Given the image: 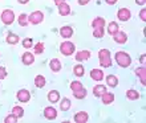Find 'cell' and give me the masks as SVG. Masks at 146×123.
<instances>
[{
    "label": "cell",
    "mask_w": 146,
    "mask_h": 123,
    "mask_svg": "<svg viewBox=\"0 0 146 123\" xmlns=\"http://www.w3.org/2000/svg\"><path fill=\"white\" fill-rule=\"evenodd\" d=\"M73 73H74V76H77V77H82L85 73V69L82 65H76L74 68H73Z\"/></svg>",
    "instance_id": "603a6c76"
},
{
    "label": "cell",
    "mask_w": 146,
    "mask_h": 123,
    "mask_svg": "<svg viewBox=\"0 0 146 123\" xmlns=\"http://www.w3.org/2000/svg\"><path fill=\"white\" fill-rule=\"evenodd\" d=\"M44 116L49 120L56 119V118H57V111L54 110V107H49V106H48V107H45V110H44Z\"/></svg>",
    "instance_id": "ba28073f"
},
{
    "label": "cell",
    "mask_w": 146,
    "mask_h": 123,
    "mask_svg": "<svg viewBox=\"0 0 146 123\" xmlns=\"http://www.w3.org/2000/svg\"><path fill=\"white\" fill-rule=\"evenodd\" d=\"M19 24L21 27H25L28 24V16L25 15V13H21V15L19 16Z\"/></svg>",
    "instance_id": "4dcf8cb0"
},
{
    "label": "cell",
    "mask_w": 146,
    "mask_h": 123,
    "mask_svg": "<svg viewBox=\"0 0 146 123\" xmlns=\"http://www.w3.org/2000/svg\"><path fill=\"white\" fill-rule=\"evenodd\" d=\"M5 41H7V44L15 45V44H17V42H19V36L13 35V33H9V35L7 36V39H5Z\"/></svg>",
    "instance_id": "7402d4cb"
},
{
    "label": "cell",
    "mask_w": 146,
    "mask_h": 123,
    "mask_svg": "<svg viewBox=\"0 0 146 123\" xmlns=\"http://www.w3.org/2000/svg\"><path fill=\"white\" fill-rule=\"evenodd\" d=\"M74 97H76L77 99H82V98L86 97V90H85V89H81L78 91H74Z\"/></svg>",
    "instance_id": "1f68e13d"
},
{
    "label": "cell",
    "mask_w": 146,
    "mask_h": 123,
    "mask_svg": "<svg viewBox=\"0 0 146 123\" xmlns=\"http://www.w3.org/2000/svg\"><path fill=\"white\" fill-rule=\"evenodd\" d=\"M92 27L96 29V28H104L105 27V20L102 17H96V19L93 20L92 23Z\"/></svg>",
    "instance_id": "d6986e66"
},
{
    "label": "cell",
    "mask_w": 146,
    "mask_h": 123,
    "mask_svg": "<svg viewBox=\"0 0 146 123\" xmlns=\"http://www.w3.org/2000/svg\"><path fill=\"white\" fill-rule=\"evenodd\" d=\"M70 89H72V91L74 93V91L81 90V89H84V86H82V84H81V82L76 81V82H72V84H70Z\"/></svg>",
    "instance_id": "f546056e"
},
{
    "label": "cell",
    "mask_w": 146,
    "mask_h": 123,
    "mask_svg": "<svg viewBox=\"0 0 146 123\" xmlns=\"http://www.w3.org/2000/svg\"><path fill=\"white\" fill-rule=\"evenodd\" d=\"M35 85L37 86V87H44L45 86V78L42 77V76H36L35 78Z\"/></svg>",
    "instance_id": "d4e9b609"
},
{
    "label": "cell",
    "mask_w": 146,
    "mask_h": 123,
    "mask_svg": "<svg viewBox=\"0 0 146 123\" xmlns=\"http://www.w3.org/2000/svg\"><path fill=\"white\" fill-rule=\"evenodd\" d=\"M5 76H7V72H5V68H0V80H4L5 78Z\"/></svg>",
    "instance_id": "8d00e7d4"
},
{
    "label": "cell",
    "mask_w": 146,
    "mask_h": 123,
    "mask_svg": "<svg viewBox=\"0 0 146 123\" xmlns=\"http://www.w3.org/2000/svg\"><path fill=\"white\" fill-rule=\"evenodd\" d=\"M12 114H13L16 118H21V116L24 115L23 107H20V106H15V107H13V111H12Z\"/></svg>",
    "instance_id": "484cf974"
},
{
    "label": "cell",
    "mask_w": 146,
    "mask_h": 123,
    "mask_svg": "<svg viewBox=\"0 0 146 123\" xmlns=\"http://www.w3.org/2000/svg\"><path fill=\"white\" fill-rule=\"evenodd\" d=\"M139 17L142 19V21H146V9H142L139 12Z\"/></svg>",
    "instance_id": "74e56055"
},
{
    "label": "cell",
    "mask_w": 146,
    "mask_h": 123,
    "mask_svg": "<svg viewBox=\"0 0 146 123\" xmlns=\"http://www.w3.org/2000/svg\"><path fill=\"white\" fill-rule=\"evenodd\" d=\"M88 119H89V115L85 111H80L74 115V122L77 123H86Z\"/></svg>",
    "instance_id": "9c48e42d"
},
{
    "label": "cell",
    "mask_w": 146,
    "mask_h": 123,
    "mask_svg": "<svg viewBox=\"0 0 146 123\" xmlns=\"http://www.w3.org/2000/svg\"><path fill=\"white\" fill-rule=\"evenodd\" d=\"M126 97L129 99H138L139 98V93L135 90H127L126 91Z\"/></svg>",
    "instance_id": "83f0119b"
},
{
    "label": "cell",
    "mask_w": 146,
    "mask_h": 123,
    "mask_svg": "<svg viewBox=\"0 0 146 123\" xmlns=\"http://www.w3.org/2000/svg\"><path fill=\"white\" fill-rule=\"evenodd\" d=\"M90 0H78V4L80 5H85V4H88Z\"/></svg>",
    "instance_id": "f35d334b"
},
{
    "label": "cell",
    "mask_w": 146,
    "mask_h": 123,
    "mask_svg": "<svg viewBox=\"0 0 146 123\" xmlns=\"http://www.w3.org/2000/svg\"><path fill=\"white\" fill-rule=\"evenodd\" d=\"M113 101H114V95L111 93H105L102 95V103L104 105H110Z\"/></svg>",
    "instance_id": "ffe728a7"
},
{
    "label": "cell",
    "mask_w": 146,
    "mask_h": 123,
    "mask_svg": "<svg viewBox=\"0 0 146 123\" xmlns=\"http://www.w3.org/2000/svg\"><path fill=\"white\" fill-rule=\"evenodd\" d=\"M108 32L110 33L111 36L115 35L117 32H118V25H117V23H110L108 27Z\"/></svg>",
    "instance_id": "f1b7e54d"
},
{
    "label": "cell",
    "mask_w": 146,
    "mask_h": 123,
    "mask_svg": "<svg viewBox=\"0 0 146 123\" xmlns=\"http://www.w3.org/2000/svg\"><path fill=\"white\" fill-rule=\"evenodd\" d=\"M60 52H61L64 56H70V54H73V52H74V44L70 41L62 42L61 45H60Z\"/></svg>",
    "instance_id": "277c9868"
},
{
    "label": "cell",
    "mask_w": 146,
    "mask_h": 123,
    "mask_svg": "<svg viewBox=\"0 0 146 123\" xmlns=\"http://www.w3.org/2000/svg\"><path fill=\"white\" fill-rule=\"evenodd\" d=\"M16 95H17V99H19L20 102H24V103L31 99V94H29V91H28V90H25V89H21V90H19Z\"/></svg>",
    "instance_id": "8992f818"
},
{
    "label": "cell",
    "mask_w": 146,
    "mask_h": 123,
    "mask_svg": "<svg viewBox=\"0 0 146 123\" xmlns=\"http://www.w3.org/2000/svg\"><path fill=\"white\" fill-rule=\"evenodd\" d=\"M104 28H96L94 29V32H93V36L96 37V39H101L102 36H104Z\"/></svg>",
    "instance_id": "d6a6232c"
},
{
    "label": "cell",
    "mask_w": 146,
    "mask_h": 123,
    "mask_svg": "<svg viewBox=\"0 0 146 123\" xmlns=\"http://www.w3.org/2000/svg\"><path fill=\"white\" fill-rule=\"evenodd\" d=\"M21 60H23V64H24V65H32V64H33V61H35V57H33V54H32V53L27 52V53L23 54Z\"/></svg>",
    "instance_id": "7c38bea8"
},
{
    "label": "cell",
    "mask_w": 146,
    "mask_h": 123,
    "mask_svg": "<svg viewBox=\"0 0 146 123\" xmlns=\"http://www.w3.org/2000/svg\"><path fill=\"white\" fill-rule=\"evenodd\" d=\"M141 64H145V56H141Z\"/></svg>",
    "instance_id": "ee69618b"
},
{
    "label": "cell",
    "mask_w": 146,
    "mask_h": 123,
    "mask_svg": "<svg viewBox=\"0 0 146 123\" xmlns=\"http://www.w3.org/2000/svg\"><path fill=\"white\" fill-rule=\"evenodd\" d=\"M32 44H33V42H32V39H25L23 41V46H24V48H32Z\"/></svg>",
    "instance_id": "d590c367"
},
{
    "label": "cell",
    "mask_w": 146,
    "mask_h": 123,
    "mask_svg": "<svg viewBox=\"0 0 146 123\" xmlns=\"http://www.w3.org/2000/svg\"><path fill=\"white\" fill-rule=\"evenodd\" d=\"M115 61L121 68H127L131 64V58L126 52H117L115 53Z\"/></svg>",
    "instance_id": "6da1fadb"
},
{
    "label": "cell",
    "mask_w": 146,
    "mask_h": 123,
    "mask_svg": "<svg viewBox=\"0 0 146 123\" xmlns=\"http://www.w3.org/2000/svg\"><path fill=\"white\" fill-rule=\"evenodd\" d=\"M113 39L117 44H125L127 40V36L126 33H123V32H117L115 35H113Z\"/></svg>",
    "instance_id": "30bf717a"
},
{
    "label": "cell",
    "mask_w": 146,
    "mask_h": 123,
    "mask_svg": "<svg viewBox=\"0 0 146 123\" xmlns=\"http://www.w3.org/2000/svg\"><path fill=\"white\" fill-rule=\"evenodd\" d=\"M135 74L139 77L142 85H146V69H145V66H139V68H137V69H135Z\"/></svg>",
    "instance_id": "8fae6325"
},
{
    "label": "cell",
    "mask_w": 146,
    "mask_h": 123,
    "mask_svg": "<svg viewBox=\"0 0 146 123\" xmlns=\"http://www.w3.org/2000/svg\"><path fill=\"white\" fill-rule=\"evenodd\" d=\"M44 52V44L42 42H38V44H36V46H35V53L36 54H40V53H42Z\"/></svg>",
    "instance_id": "836d02e7"
},
{
    "label": "cell",
    "mask_w": 146,
    "mask_h": 123,
    "mask_svg": "<svg viewBox=\"0 0 146 123\" xmlns=\"http://www.w3.org/2000/svg\"><path fill=\"white\" fill-rule=\"evenodd\" d=\"M106 82H108V85L110 86V87H115L117 86V84H118V80H117V77L115 76H108L106 77Z\"/></svg>",
    "instance_id": "cb8c5ba5"
},
{
    "label": "cell",
    "mask_w": 146,
    "mask_h": 123,
    "mask_svg": "<svg viewBox=\"0 0 146 123\" xmlns=\"http://www.w3.org/2000/svg\"><path fill=\"white\" fill-rule=\"evenodd\" d=\"M42 20H44V15H42V12H40V11L32 12L31 15L28 16V21L32 24H40Z\"/></svg>",
    "instance_id": "5b68a950"
},
{
    "label": "cell",
    "mask_w": 146,
    "mask_h": 123,
    "mask_svg": "<svg viewBox=\"0 0 146 123\" xmlns=\"http://www.w3.org/2000/svg\"><path fill=\"white\" fill-rule=\"evenodd\" d=\"M117 16H118V19L121 20V21H127V20L131 17V13L127 8H121V9L117 12Z\"/></svg>",
    "instance_id": "52a82bcc"
},
{
    "label": "cell",
    "mask_w": 146,
    "mask_h": 123,
    "mask_svg": "<svg viewBox=\"0 0 146 123\" xmlns=\"http://www.w3.org/2000/svg\"><path fill=\"white\" fill-rule=\"evenodd\" d=\"M50 69L53 70V72H60L61 70V64H60V61H58L57 58H53L50 61Z\"/></svg>",
    "instance_id": "44dd1931"
},
{
    "label": "cell",
    "mask_w": 146,
    "mask_h": 123,
    "mask_svg": "<svg viewBox=\"0 0 146 123\" xmlns=\"http://www.w3.org/2000/svg\"><path fill=\"white\" fill-rule=\"evenodd\" d=\"M105 1H106L108 4H110V5H113L114 3H117V0H105Z\"/></svg>",
    "instance_id": "60d3db41"
},
{
    "label": "cell",
    "mask_w": 146,
    "mask_h": 123,
    "mask_svg": "<svg viewBox=\"0 0 146 123\" xmlns=\"http://www.w3.org/2000/svg\"><path fill=\"white\" fill-rule=\"evenodd\" d=\"M135 3L139 4V5H143V4H145V0H135Z\"/></svg>",
    "instance_id": "b9f144b4"
},
{
    "label": "cell",
    "mask_w": 146,
    "mask_h": 123,
    "mask_svg": "<svg viewBox=\"0 0 146 123\" xmlns=\"http://www.w3.org/2000/svg\"><path fill=\"white\" fill-rule=\"evenodd\" d=\"M60 107H61L62 111H68V110H69V107H70V101L68 99V98H64V99L61 101Z\"/></svg>",
    "instance_id": "4316f807"
},
{
    "label": "cell",
    "mask_w": 146,
    "mask_h": 123,
    "mask_svg": "<svg viewBox=\"0 0 146 123\" xmlns=\"http://www.w3.org/2000/svg\"><path fill=\"white\" fill-rule=\"evenodd\" d=\"M98 58H100V65L104 68H110L111 66V60H110V53L108 49H101L98 52Z\"/></svg>",
    "instance_id": "7a4b0ae2"
},
{
    "label": "cell",
    "mask_w": 146,
    "mask_h": 123,
    "mask_svg": "<svg viewBox=\"0 0 146 123\" xmlns=\"http://www.w3.org/2000/svg\"><path fill=\"white\" fill-rule=\"evenodd\" d=\"M17 1H19V3H21V4H27L29 0H17Z\"/></svg>",
    "instance_id": "7bdbcfd3"
},
{
    "label": "cell",
    "mask_w": 146,
    "mask_h": 123,
    "mask_svg": "<svg viewBox=\"0 0 146 123\" xmlns=\"http://www.w3.org/2000/svg\"><path fill=\"white\" fill-rule=\"evenodd\" d=\"M90 77H92L94 81H101V80L104 78V73H102L100 69H93L92 72H90Z\"/></svg>",
    "instance_id": "9a60e30c"
},
{
    "label": "cell",
    "mask_w": 146,
    "mask_h": 123,
    "mask_svg": "<svg viewBox=\"0 0 146 123\" xmlns=\"http://www.w3.org/2000/svg\"><path fill=\"white\" fill-rule=\"evenodd\" d=\"M57 7H58V12H60L61 16H66L70 13V8L66 3H62V4H60V5H57Z\"/></svg>",
    "instance_id": "e0dca14e"
},
{
    "label": "cell",
    "mask_w": 146,
    "mask_h": 123,
    "mask_svg": "<svg viewBox=\"0 0 146 123\" xmlns=\"http://www.w3.org/2000/svg\"><path fill=\"white\" fill-rule=\"evenodd\" d=\"M4 122H5V123H16V122H17V118L12 114V115H8L7 118L4 119Z\"/></svg>",
    "instance_id": "e575fe53"
},
{
    "label": "cell",
    "mask_w": 146,
    "mask_h": 123,
    "mask_svg": "<svg viewBox=\"0 0 146 123\" xmlns=\"http://www.w3.org/2000/svg\"><path fill=\"white\" fill-rule=\"evenodd\" d=\"M105 93H106V86H104V85L94 86V89H93V94L96 97H102Z\"/></svg>",
    "instance_id": "4fadbf2b"
},
{
    "label": "cell",
    "mask_w": 146,
    "mask_h": 123,
    "mask_svg": "<svg viewBox=\"0 0 146 123\" xmlns=\"http://www.w3.org/2000/svg\"><path fill=\"white\" fill-rule=\"evenodd\" d=\"M60 33H61L62 37H65V39H69L70 36L73 35V29L70 27H62L60 29Z\"/></svg>",
    "instance_id": "ac0fdd59"
},
{
    "label": "cell",
    "mask_w": 146,
    "mask_h": 123,
    "mask_svg": "<svg viewBox=\"0 0 146 123\" xmlns=\"http://www.w3.org/2000/svg\"><path fill=\"white\" fill-rule=\"evenodd\" d=\"M54 3H56V5H60V4L62 3H65V0H53Z\"/></svg>",
    "instance_id": "ab89813d"
},
{
    "label": "cell",
    "mask_w": 146,
    "mask_h": 123,
    "mask_svg": "<svg viewBox=\"0 0 146 123\" xmlns=\"http://www.w3.org/2000/svg\"><path fill=\"white\" fill-rule=\"evenodd\" d=\"M15 20V13L12 9H4L3 13H1V21H3L5 25H9V24L13 23Z\"/></svg>",
    "instance_id": "3957f363"
},
{
    "label": "cell",
    "mask_w": 146,
    "mask_h": 123,
    "mask_svg": "<svg viewBox=\"0 0 146 123\" xmlns=\"http://www.w3.org/2000/svg\"><path fill=\"white\" fill-rule=\"evenodd\" d=\"M48 99H49L52 103L58 102V99H60V94H58L57 90H50V91L48 93Z\"/></svg>",
    "instance_id": "2e32d148"
},
{
    "label": "cell",
    "mask_w": 146,
    "mask_h": 123,
    "mask_svg": "<svg viewBox=\"0 0 146 123\" xmlns=\"http://www.w3.org/2000/svg\"><path fill=\"white\" fill-rule=\"evenodd\" d=\"M89 57H90V52H89V50H80V52L76 54L77 61H84V60H88Z\"/></svg>",
    "instance_id": "5bb4252c"
}]
</instances>
